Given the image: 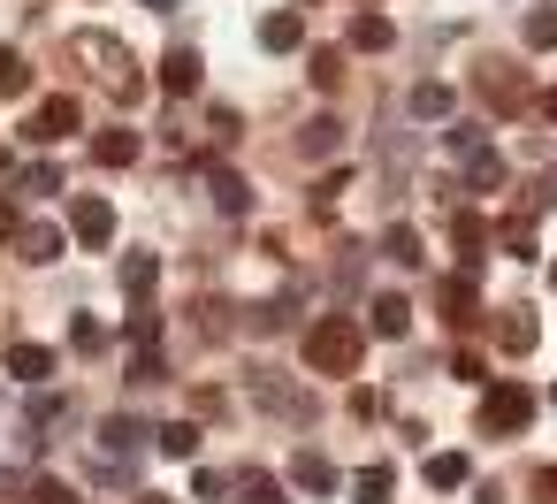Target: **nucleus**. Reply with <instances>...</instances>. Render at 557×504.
I'll use <instances>...</instances> for the list:
<instances>
[{
  "mask_svg": "<svg viewBox=\"0 0 557 504\" xmlns=\"http://www.w3.org/2000/svg\"><path fill=\"white\" fill-rule=\"evenodd\" d=\"M70 54L92 70V85H108L115 100H138L146 93V77H138V62H131V47L115 39V32H77L70 39Z\"/></svg>",
  "mask_w": 557,
  "mask_h": 504,
  "instance_id": "f257e3e1",
  "label": "nucleus"
},
{
  "mask_svg": "<svg viewBox=\"0 0 557 504\" xmlns=\"http://www.w3.org/2000/svg\"><path fill=\"white\" fill-rule=\"evenodd\" d=\"M359 352H367V321H359V314H321V321L306 329V367H313V374H351Z\"/></svg>",
  "mask_w": 557,
  "mask_h": 504,
  "instance_id": "f03ea898",
  "label": "nucleus"
},
{
  "mask_svg": "<svg viewBox=\"0 0 557 504\" xmlns=\"http://www.w3.org/2000/svg\"><path fill=\"white\" fill-rule=\"evenodd\" d=\"M146 443H153V428H146L138 413H108V420H100V474H108V481H131V458H138Z\"/></svg>",
  "mask_w": 557,
  "mask_h": 504,
  "instance_id": "7ed1b4c3",
  "label": "nucleus"
},
{
  "mask_svg": "<svg viewBox=\"0 0 557 504\" xmlns=\"http://www.w3.org/2000/svg\"><path fill=\"white\" fill-rule=\"evenodd\" d=\"M527 420H534V390H527V382L481 390V435H519Z\"/></svg>",
  "mask_w": 557,
  "mask_h": 504,
  "instance_id": "20e7f679",
  "label": "nucleus"
},
{
  "mask_svg": "<svg viewBox=\"0 0 557 504\" xmlns=\"http://www.w3.org/2000/svg\"><path fill=\"white\" fill-rule=\"evenodd\" d=\"M77 123H85V108H77L70 93H47V100L24 115V138H32V146H54V138H70Z\"/></svg>",
  "mask_w": 557,
  "mask_h": 504,
  "instance_id": "39448f33",
  "label": "nucleus"
},
{
  "mask_svg": "<svg viewBox=\"0 0 557 504\" xmlns=\"http://www.w3.org/2000/svg\"><path fill=\"white\" fill-rule=\"evenodd\" d=\"M70 237H77L85 253H108V245H115V207H108V199H77V207H70Z\"/></svg>",
  "mask_w": 557,
  "mask_h": 504,
  "instance_id": "423d86ee",
  "label": "nucleus"
},
{
  "mask_svg": "<svg viewBox=\"0 0 557 504\" xmlns=\"http://www.w3.org/2000/svg\"><path fill=\"white\" fill-rule=\"evenodd\" d=\"M473 93H481L496 115H519V108H527V77H519V70H504V62H496V70H481V77H473Z\"/></svg>",
  "mask_w": 557,
  "mask_h": 504,
  "instance_id": "0eeeda50",
  "label": "nucleus"
},
{
  "mask_svg": "<svg viewBox=\"0 0 557 504\" xmlns=\"http://www.w3.org/2000/svg\"><path fill=\"white\" fill-rule=\"evenodd\" d=\"M199 77H207L199 47H169V62H161V93H169V100H191V93H199Z\"/></svg>",
  "mask_w": 557,
  "mask_h": 504,
  "instance_id": "6e6552de",
  "label": "nucleus"
},
{
  "mask_svg": "<svg viewBox=\"0 0 557 504\" xmlns=\"http://www.w3.org/2000/svg\"><path fill=\"white\" fill-rule=\"evenodd\" d=\"M450 245H458V268L473 275V268L488 260V245H496V230H488V214H458V222H450Z\"/></svg>",
  "mask_w": 557,
  "mask_h": 504,
  "instance_id": "1a4fd4ad",
  "label": "nucleus"
},
{
  "mask_svg": "<svg viewBox=\"0 0 557 504\" xmlns=\"http://www.w3.org/2000/svg\"><path fill=\"white\" fill-rule=\"evenodd\" d=\"M54 367H62V359H54L47 344H9V382H24V390H47V382H54Z\"/></svg>",
  "mask_w": 557,
  "mask_h": 504,
  "instance_id": "9d476101",
  "label": "nucleus"
},
{
  "mask_svg": "<svg viewBox=\"0 0 557 504\" xmlns=\"http://www.w3.org/2000/svg\"><path fill=\"white\" fill-rule=\"evenodd\" d=\"M260 47H268V54H298V47H306V16H298V9H268V16H260Z\"/></svg>",
  "mask_w": 557,
  "mask_h": 504,
  "instance_id": "9b49d317",
  "label": "nucleus"
},
{
  "mask_svg": "<svg viewBox=\"0 0 557 504\" xmlns=\"http://www.w3.org/2000/svg\"><path fill=\"white\" fill-rule=\"evenodd\" d=\"M435 314H443L450 329H473V275H466V268L435 283Z\"/></svg>",
  "mask_w": 557,
  "mask_h": 504,
  "instance_id": "f8f14e48",
  "label": "nucleus"
},
{
  "mask_svg": "<svg viewBox=\"0 0 557 504\" xmlns=\"http://www.w3.org/2000/svg\"><path fill=\"white\" fill-rule=\"evenodd\" d=\"M16 260H32V268L62 260V230H54V222H24V230H16Z\"/></svg>",
  "mask_w": 557,
  "mask_h": 504,
  "instance_id": "ddd939ff",
  "label": "nucleus"
},
{
  "mask_svg": "<svg viewBox=\"0 0 557 504\" xmlns=\"http://www.w3.org/2000/svg\"><path fill=\"white\" fill-rule=\"evenodd\" d=\"M351 47H359V54H382V47H397V24H389L382 9H359V16H351Z\"/></svg>",
  "mask_w": 557,
  "mask_h": 504,
  "instance_id": "4468645a",
  "label": "nucleus"
},
{
  "mask_svg": "<svg viewBox=\"0 0 557 504\" xmlns=\"http://www.w3.org/2000/svg\"><path fill=\"white\" fill-rule=\"evenodd\" d=\"M92 161H100V169H131V161H138V131H131V123L100 131V138H92Z\"/></svg>",
  "mask_w": 557,
  "mask_h": 504,
  "instance_id": "2eb2a0df",
  "label": "nucleus"
},
{
  "mask_svg": "<svg viewBox=\"0 0 557 504\" xmlns=\"http://www.w3.org/2000/svg\"><path fill=\"white\" fill-rule=\"evenodd\" d=\"M207 192H214V207H222V214H245V207H252L245 176H237V169H222V161H207Z\"/></svg>",
  "mask_w": 557,
  "mask_h": 504,
  "instance_id": "dca6fc26",
  "label": "nucleus"
},
{
  "mask_svg": "<svg viewBox=\"0 0 557 504\" xmlns=\"http://www.w3.org/2000/svg\"><path fill=\"white\" fill-rule=\"evenodd\" d=\"M534 336H542V329H534V314H527V306H504V321H496V344H504L511 359H527V352H534Z\"/></svg>",
  "mask_w": 557,
  "mask_h": 504,
  "instance_id": "f3484780",
  "label": "nucleus"
},
{
  "mask_svg": "<svg viewBox=\"0 0 557 504\" xmlns=\"http://www.w3.org/2000/svg\"><path fill=\"white\" fill-rule=\"evenodd\" d=\"M290 481H298L306 496H329V489H336L344 474H336V466H329L321 451H298V458H290Z\"/></svg>",
  "mask_w": 557,
  "mask_h": 504,
  "instance_id": "a211bd4d",
  "label": "nucleus"
},
{
  "mask_svg": "<svg viewBox=\"0 0 557 504\" xmlns=\"http://www.w3.org/2000/svg\"><path fill=\"white\" fill-rule=\"evenodd\" d=\"M420 474H428V489H466V481H473L466 451H428V466H420Z\"/></svg>",
  "mask_w": 557,
  "mask_h": 504,
  "instance_id": "6ab92c4d",
  "label": "nucleus"
},
{
  "mask_svg": "<svg viewBox=\"0 0 557 504\" xmlns=\"http://www.w3.org/2000/svg\"><path fill=\"white\" fill-rule=\"evenodd\" d=\"M336 138H344V123H336V115H313V123L298 131V153H306V161H329Z\"/></svg>",
  "mask_w": 557,
  "mask_h": 504,
  "instance_id": "aec40b11",
  "label": "nucleus"
},
{
  "mask_svg": "<svg viewBox=\"0 0 557 504\" xmlns=\"http://www.w3.org/2000/svg\"><path fill=\"white\" fill-rule=\"evenodd\" d=\"M504 184H511V169H504L488 146H481V153H466V192H504Z\"/></svg>",
  "mask_w": 557,
  "mask_h": 504,
  "instance_id": "412c9836",
  "label": "nucleus"
},
{
  "mask_svg": "<svg viewBox=\"0 0 557 504\" xmlns=\"http://www.w3.org/2000/svg\"><path fill=\"white\" fill-rule=\"evenodd\" d=\"M382 260L420 268V260H428V253H420V230H412V222H389V230H382Z\"/></svg>",
  "mask_w": 557,
  "mask_h": 504,
  "instance_id": "4be33fe9",
  "label": "nucleus"
},
{
  "mask_svg": "<svg viewBox=\"0 0 557 504\" xmlns=\"http://www.w3.org/2000/svg\"><path fill=\"white\" fill-rule=\"evenodd\" d=\"M367 314H374V336H405L412 329V298H397V291H382Z\"/></svg>",
  "mask_w": 557,
  "mask_h": 504,
  "instance_id": "5701e85b",
  "label": "nucleus"
},
{
  "mask_svg": "<svg viewBox=\"0 0 557 504\" xmlns=\"http://www.w3.org/2000/svg\"><path fill=\"white\" fill-rule=\"evenodd\" d=\"M153 451H169V458H199V420H169V428H153Z\"/></svg>",
  "mask_w": 557,
  "mask_h": 504,
  "instance_id": "b1692460",
  "label": "nucleus"
},
{
  "mask_svg": "<svg viewBox=\"0 0 557 504\" xmlns=\"http://www.w3.org/2000/svg\"><path fill=\"white\" fill-rule=\"evenodd\" d=\"M351 489H359V504H389L397 466H382V458H374V466H359V474H351Z\"/></svg>",
  "mask_w": 557,
  "mask_h": 504,
  "instance_id": "393cba45",
  "label": "nucleus"
},
{
  "mask_svg": "<svg viewBox=\"0 0 557 504\" xmlns=\"http://www.w3.org/2000/svg\"><path fill=\"white\" fill-rule=\"evenodd\" d=\"M230 504H283V481L275 474H237L230 481Z\"/></svg>",
  "mask_w": 557,
  "mask_h": 504,
  "instance_id": "a878e982",
  "label": "nucleus"
},
{
  "mask_svg": "<svg viewBox=\"0 0 557 504\" xmlns=\"http://www.w3.org/2000/svg\"><path fill=\"white\" fill-rule=\"evenodd\" d=\"M153 283H161V260H153V253H131V260H123V291H131V298H153Z\"/></svg>",
  "mask_w": 557,
  "mask_h": 504,
  "instance_id": "bb28decb",
  "label": "nucleus"
},
{
  "mask_svg": "<svg viewBox=\"0 0 557 504\" xmlns=\"http://www.w3.org/2000/svg\"><path fill=\"white\" fill-rule=\"evenodd\" d=\"M252 397H260V405H275V413H306V397H298L283 374H252Z\"/></svg>",
  "mask_w": 557,
  "mask_h": 504,
  "instance_id": "cd10ccee",
  "label": "nucleus"
},
{
  "mask_svg": "<svg viewBox=\"0 0 557 504\" xmlns=\"http://www.w3.org/2000/svg\"><path fill=\"white\" fill-rule=\"evenodd\" d=\"M32 93V62L16 47H0V100H24Z\"/></svg>",
  "mask_w": 557,
  "mask_h": 504,
  "instance_id": "c85d7f7f",
  "label": "nucleus"
},
{
  "mask_svg": "<svg viewBox=\"0 0 557 504\" xmlns=\"http://www.w3.org/2000/svg\"><path fill=\"white\" fill-rule=\"evenodd\" d=\"M450 108H458V93H450V85H420V93H412V115H420V123H443Z\"/></svg>",
  "mask_w": 557,
  "mask_h": 504,
  "instance_id": "c756f323",
  "label": "nucleus"
},
{
  "mask_svg": "<svg viewBox=\"0 0 557 504\" xmlns=\"http://www.w3.org/2000/svg\"><path fill=\"white\" fill-rule=\"evenodd\" d=\"M519 39H527L534 54H549V47H557V9H527V24H519Z\"/></svg>",
  "mask_w": 557,
  "mask_h": 504,
  "instance_id": "7c9ffc66",
  "label": "nucleus"
},
{
  "mask_svg": "<svg viewBox=\"0 0 557 504\" xmlns=\"http://www.w3.org/2000/svg\"><path fill=\"white\" fill-rule=\"evenodd\" d=\"M16 184H24V192H32V199H47V192H70V176H62V169H54V161H32V169H24V176H16Z\"/></svg>",
  "mask_w": 557,
  "mask_h": 504,
  "instance_id": "2f4dec72",
  "label": "nucleus"
},
{
  "mask_svg": "<svg viewBox=\"0 0 557 504\" xmlns=\"http://www.w3.org/2000/svg\"><path fill=\"white\" fill-rule=\"evenodd\" d=\"M131 382H138V390L169 382V359H161V344H138V359H131Z\"/></svg>",
  "mask_w": 557,
  "mask_h": 504,
  "instance_id": "473e14b6",
  "label": "nucleus"
},
{
  "mask_svg": "<svg viewBox=\"0 0 557 504\" xmlns=\"http://www.w3.org/2000/svg\"><path fill=\"white\" fill-rule=\"evenodd\" d=\"M306 70H313V85H321V93H336V85H344V54H336V47H313V62H306Z\"/></svg>",
  "mask_w": 557,
  "mask_h": 504,
  "instance_id": "72a5a7b5",
  "label": "nucleus"
},
{
  "mask_svg": "<svg viewBox=\"0 0 557 504\" xmlns=\"http://www.w3.org/2000/svg\"><path fill=\"white\" fill-rule=\"evenodd\" d=\"M290 306H298V298H268V306H252V329H260V336L290 329Z\"/></svg>",
  "mask_w": 557,
  "mask_h": 504,
  "instance_id": "f704fd0d",
  "label": "nucleus"
},
{
  "mask_svg": "<svg viewBox=\"0 0 557 504\" xmlns=\"http://www.w3.org/2000/svg\"><path fill=\"white\" fill-rule=\"evenodd\" d=\"M443 146H450V153L466 161V153H481L488 138H481V123H450V131H443Z\"/></svg>",
  "mask_w": 557,
  "mask_h": 504,
  "instance_id": "c9c22d12",
  "label": "nucleus"
},
{
  "mask_svg": "<svg viewBox=\"0 0 557 504\" xmlns=\"http://www.w3.org/2000/svg\"><path fill=\"white\" fill-rule=\"evenodd\" d=\"M24 504H77V496H70V481H54V474H39V481L24 489Z\"/></svg>",
  "mask_w": 557,
  "mask_h": 504,
  "instance_id": "e433bc0d",
  "label": "nucleus"
},
{
  "mask_svg": "<svg viewBox=\"0 0 557 504\" xmlns=\"http://www.w3.org/2000/svg\"><path fill=\"white\" fill-rule=\"evenodd\" d=\"M70 344H77V352H100V344H108V329H100L92 314H77V321H70Z\"/></svg>",
  "mask_w": 557,
  "mask_h": 504,
  "instance_id": "4c0bfd02",
  "label": "nucleus"
},
{
  "mask_svg": "<svg viewBox=\"0 0 557 504\" xmlns=\"http://www.w3.org/2000/svg\"><path fill=\"white\" fill-rule=\"evenodd\" d=\"M344 192H351V169H329V176H321V192H313V199H321V207H336V199H344Z\"/></svg>",
  "mask_w": 557,
  "mask_h": 504,
  "instance_id": "58836bf2",
  "label": "nucleus"
},
{
  "mask_svg": "<svg viewBox=\"0 0 557 504\" xmlns=\"http://www.w3.org/2000/svg\"><path fill=\"white\" fill-rule=\"evenodd\" d=\"M504 253H511V260H534V230L511 222V230H504Z\"/></svg>",
  "mask_w": 557,
  "mask_h": 504,
  "instance_id": "ea45409f",
  "label": "nucleus"
},
{
  "mask_svg": "<svg viewBox=\"0 0 557 504\" xmlns=\"http://www.w3.org/2000/svg\"><path fill=\"white\" fill-rule=\"evenodd\" d=\"M351 413H359V420H382L389 405H382V390H351Z\"/></svg>",
  "mask_w": 557,
  "mask_h": 504,
  "instance_id": "a19ab883",
  "label": "nucleus"
},
{
  "mask_svg": "<svg viewBox=\"0 0 557 504\" xmlns=\"http://www.w3.org/2000/svg\"><path fill=\"white\" fill-rule=\"evenodd\" d=\"M222 489H230V481H222L214 466H191V496H222Z\"/></svg>",
  "mask_w": 557,
  "mask_h": 504,
  "instance_id": "79ce46f5",
  "label": "nucleus"
},
{
  "mask_svg": "<svg viewBox=\"0 0 557 504\" xmlns=\"http://www.w3.org/2000/svg\"><path fill=\"white\" fill-rule=\"evenodd\" d=\"M458 382H488V359L481 352H458Z\"/></svg>",
  "mask_w": 557,
  "mask_h": 504,
  "instance_id": "37998d69",
  "label": "nucleus"
},
{
  "mask_svg": "<svg viewBox=\"0 0 557 504\" xmlns=\"http://www.w3.org/2000/svg\"><path fill=\"white\" fill-rule=\"evenodd\" d=\"M534 496H542V504H557V466H542V474H534Z\"/></svg>",
  "mask_w": 557,
  "mask_h": 504,
  "instance_id": "c03bdc74",
  "label": "nucleus"
},
{
  "mask_svg": "<svg viewBox=\"0 0 557 504\" xmlns=\"http://www.w3.org/2000/svg\"><path fill=\"white\" fill-rule=\"evenodd\" d=\"M16 230H24V214H16L9 199H0V237H16Z\"/></svg>",
  "mask_w": 557,
  "mask_h": 504,
  "instance_id": "a18cd8bd",
  "label": "nucleus"
},
{
  "mask_svg": "<svg viewBox=\"0 0 557 504\" xmlns=\"http://www.w3.org/2000/svg\"><path fill=\"white\" fill-rule=\"evenodd\" d=\"M534 108H542V123H557V85H549V93H542Z\"/></svg>",
  "mask_w": 557,
  "mask_h": 504,
  "instance_id": "49530a36",
  "label": "nucleus"
},
{
  "mask_svg": "<svg viewBox=\"0 0 557 504\" xmlns=\"http://www.w3.org/2000/svg\"><path fill=\"white\" fill-rule=\"evenodd\" d=\"M131 504H176V496H161V489H138V496H131Z\"/></svg>",
  "mask_w": 557,
  "mask_h": 504,
  "instance_id": "de8ad7c7",
  "label": "nucleus"
},
{
  "mask_svg": "<svg viewBox=\"0 0 557 504\" xmlns=\"http://www.w3.org/2000/svg\"><path fill=\"white\" fill-rule=\"evenodd\" d=\"M138 9H161V16H169V9H176V0H138Z\"/></svg>",
  "mask_w": 557,
  "mask_h": 504,
  "instance_id": "09e8293b",
  "label": "nucleus"
},
{
  "mask_svg": "<svg viewBox=\"0 0 557 504\" xmlns=\"http://www.w3.org/2000/svg\"><path fill=\"white\" fill-rule=\"evenodd\" d=\"M549 283H557V268H549Z\"/></svg>",
  "mask_w": 557,
  "mask_h": 504,
  "instance_id": "8fccbe9b",
  "label": "nucleus"
}]
</instances>
